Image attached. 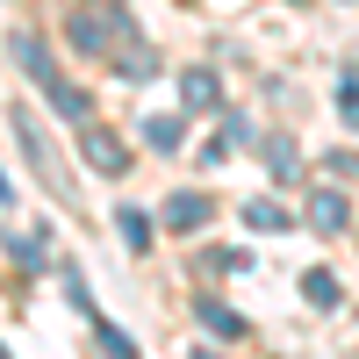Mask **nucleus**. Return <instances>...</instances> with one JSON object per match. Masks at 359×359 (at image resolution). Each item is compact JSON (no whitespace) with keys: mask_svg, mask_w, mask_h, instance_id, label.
Returning <instances> with one entry per match:
<instances>
[{"mask_svg":"<svg viewBox=\"0 0 359 359\" xmlns=\"http://www.w3.org/2000/svg\"><path fill=\"white\" fill-rule=\"evenodd\" d=\"M180 101H187V115H201V108H216V101H223V86H216V72H187V79H180Z\"/></svg>","mask_w":359,"mask_h":359,"instance_id":"6","label":"nucleus"},{"mask_svg":"<svg viewBox=\"0 0 359 359\" xmlns=\"http://www.w3.org/2000/svg\"><path fill=\"white\" fill-rule=\"evenodd\" d=\"M194 359H216V352H194Z\"/></svg>","mask_w":359,"mask_h":359,"instance_id":"17","label":"nucleus"},{"mask_svg":"<svg viewBox=\"0 0 359 359\" xmlns=\"http://www.w3.org/2000/svg\"><path fill=\"white\" fill-rule=\"evenodd\" d=\"M266 165H273V172H294V144H287V137H266Z\"/></svg>","mask_w":359,"mask_h":359,"instance_id":"13","label":"nucleus"},{"mask_svg":"<svg viewBox=\"0 0 359 359\" xmlns=\"http://www.w3.org/2000/svg\"><path fill=\"white\" fill-rule=\"evenodd\" d=\"M65 29H72V43H79V50H108V15H72Z\"/></svg>","mask_w":359,"mask_h":359,"instance_id":"8","label":"nucleus"},{"mask_svg":"<svg viewBox=\"0 0 359 359\" xmlns=\"http://www.w3.org/2000/svg\"><path fill=\"white\" fill-rule=\"evenodd\" d=\"M309 223H316V230H345V223H352L345 194H338V187H316V194H309Z\"/></svg>","mask_w":359,"mask_h":359,"instance_id":"4","label":"nucleus"},{"mask_svg":"<svg viewBox=\"0 0 359 359\" xmlns=\"http://www.w3.org/2000/svg\"><path fill=\"white\" fill-rule=\"evenodd\" d=\"M79 151H86V165H94V172H123V165H130V151L115 144V130H86Z\"/></svg>","mask_w":359,"mask_h":359,"instance_id":"3","label":"nucleus"},{"mask_svg":"<svg viewBox=\"0 0 359 359\" xmlns=\"http://www.w3.org/2000/svg\"><path fill=\"white\" fill-rule=\"evenodd\" d=\"M144 137H151V151H180V137H187V130H180L172 115H151V123H144Z\"/></svg>","mask_w":359,"mask_h":359,"instance_id":"11","label":"nucleus"},{"mask_svg":"<svg viewBox=\"0 0 359 359\" xmlns=\"http://www.w3.org/2000/svg\"><path fill=\"white\" fill-rule=\"evenodd\" d=\"M338 115L359 130V79H345V86H338Z\"/></svg>","mask_w":359,"mask_h":359,"instance_id":"15","label":"nucleus"},{"mask_svg":"<svg viewBox=\"0 0 359 359\" xmlns=\"http://www.w3.org/2000/svg\"><path fill=\"white\" fill-rule=\"evenodd\" d=\"M245 223H252V230H287V208H280V201H252Z\"/></svg>","mask_w":359,"mask_h":359,"instance_id":"12","label":"nucleus"},{"mask_svg":"<svg viewBox=\"0 0 359 359\" xmlns=\"http://www.w3.org/2000/svg\"><path fill=\"white\" fill-rule=\"evenodd\" d=\"M194 316H201V331H208V338H245V316L223 309L216 294H208V302H194Z\"/></svg>","mask_w":359,"mask_h":359,"instance_id":"5","label":"nucleus"},{"mask_svg":"<svg viewBox=\"0 0 359 359\" xmlns=\"http://www.w3.org/2000/svg\"><path fill=\"white\" fill-rule=\"evenodd\" d=\"M8 252L29 266V273H36V266H43V237H22V245H15V237H8Z\"/></svg>","mask_w":359,"mask_h":359,"instance_id":"14","label":"nucleus"},{"mask_svg":"<svg viewBox=\"0 0 359 359\" xmlns=\"http://www.w3.org/2000/svg\"><path fill=\"white\" fill-rule=\"evenodd\" d=\"M8 50H15V65H22L29 79H36L43 94H50V108H57V115H72V123H86V115H94V101H86L79 86H65V79H57V65H50V50H43V36H15Z\"/></svg>","mask_w":359,"mask_h":359,"instance_id":"1","label":"nucleus"},{"mask_svg":"<svg viewBox=\"0 0 359 359\" xmlns=\"http://www.w3.org/2000/svg\"><path fill=\"white\" fill-rule=\"evenodd\" d=\"M165 223H172V230H201V223H208V194H172V201H165Z\"/></svg>","mask_w":359,"mask_h":359,"instance_id":"7","label":"nucleus"},{"mask_svg":"<svg viewBox=\"0 0 359 359\" xmlns=\"http://www.w3.org/2000/svg\"><path fill=\"white\" fill-rule=\"evenodd\" d=\"M115 230H123V245H130V252L151 245V216H144V208H115Z\"/></svg>","mask_w":359,"mask_h":359,"instance_id":"9","label":"nucleus"},{"mask_svg":"<svg viewBox=\"0 0 359 359\" xmlns=\"http://www.w3.org/2000/svg\"><path fill=\"white\" fill-rule=\"evenodd\" d=\"M15 137H22V151H29V165H36V180L50 194H65V172H57V151H50V137H43V123L29 108H15Z\"/></svg>","mask_w":359,"mask_h":359,"instance_id":"2","label":"nucleus"},{"mask_svg":"<svg viewBox=\"0 0 359 359\" xmlns=\"http://www.w3.org/2000/svg\"><path fill=\"white\" fill-rule=\"evenodd\" d=\"M302 294H309L316 309H331V302H338V280L323 273V266H309V273H302Z\"/></svg>","mask_w":359,"mask_h":359,"instance_id":"10","label":"nucleus"},{"mask_svg":"<svg viewBox=\"0 0 359 359\" xmlns=\"http://www.w3.org/2000/svg\"><path fill=\"white\" fill-rule=\"evenodd\" d=\"M0 359H8V352H0Z\"/></svg>","mask_w":359,"mask_h":359,"instance_id":"18","label":"nucleus"},{"mask_svg":"<svg viewBox=\"0 0 359 359\" xmlns=\"http://www.w3.org/2000/svg\"><path fill=\"white\" fill-rule=\"evenodd\" d=\"M0 201H15V187H8V172H0Z\"/></svg>","mask_w":359,"mask_h":359,"instance_id":"16","label":"nucleus"}]
</instances>
